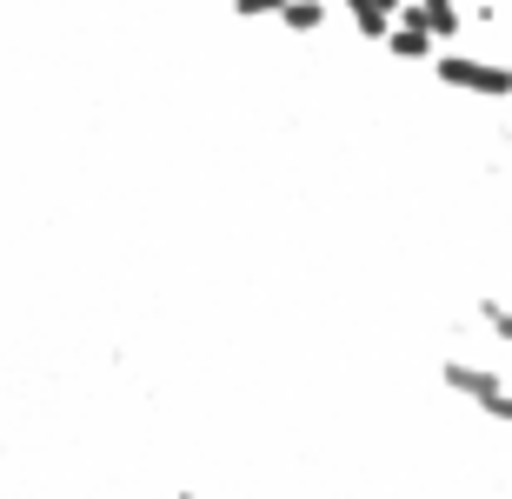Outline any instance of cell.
Segmentation results:
<instances>
[{"label": "cell", "mask_w": 512, "mask_h": 499, "mask_svg": "<svg viewBox=\"0 0 512 499\" xmlns=\"http://www.w3.org/2000/svg\"><path fill=\"white\" fill-rule=\"evenodd\" d=\"M486 420H493V426H512V386H506V393H493V400H486Z\"/></svg>", "instance_id": "cell-8"}, {"label": "cell", "mask_w": 512, "mask_h": 499, "mask_svg": "<svg viewBox=\"0 0 512 499\" xmlns=\"http://www.w3.org/2000/svg\"><path fill=\"white\" fill-rule=\"evenodd\" d=\"M433 80L446 94H473V100H512V60H479V54H453L439 47Z\"/></svg>", "instance_id": "cell-1"}, {"label": "cell", "mask_w": 512, "mask_h": 499, "mask_svg": "<svg viewBox=\"0 0 512 499\" xmlns=\"http://www.w3.org/2000/svg\"><path fill=\"white\" fill-rule=\"evenodd\" d=\"M386 60H406V67H433V60H439V40L426 34V20H419L413 7L393 20V34H386Z\"/></svg>", "instance_id": "cell-2"}, {"label": "cell", "mask_w": 512, "mask_h": 499, "mask_svg": "<svg viewBox=\"0 0 512 499\" xmlns=\"http://www.w3.org/2000/svg\"><path fill=\"white\" fill-rule=\"evenodd\" d=\"M227 14L233 20H280L286 0H227Z\"/></svg>", "instance_id": "cell-7"}, {"label": "cell", "mask_w": 512, "mask_h": 499, "mask_svg": "<svg viewBox=\"0 0 512 499\" xmlns=\"http://www.w3.org/2000/svg\"><path fill=\"white\" fill-rule=\"evenodd\" d=\"M326 20H333V0H286L280 27L293 40H313V34H326Z\"/></svg>", "instance_id": "cell-5"}, {"label": "cell", "mask_w": 512, "mask_h": 499, "mask_svg": "<svg viewBox=\"0 0 512 499\" xmlns=\"http://www.w3.org/2000/svg\"><path fill=\"white\" fill-rule=\"evenodd\" d=\"M346 7V20L360 27V40H380L386 47V34H393V20L406 14V0H340Z\"/></svg>", "instance_id": "cell-3"}, {"label": "cell", "mask_w": 512, "mask_h": 499, "mask_svg": "<svg viewBox=\"0 0 512 499\" xmlns=\"http://www.w3.org/2000/svg\"><path fill=\"white\" fill-rule=\"evenodd\" d=\"M406 7L426 20V34H433V40H459V34H466V7H459V0H406Z\"/></svg>", "instance_id": "cell-4"}, {"label": "cell", "mask_w": 512, "mask_h": 499, "mask_svg": "<svg viewBox=\"0 0 512 499\" xmlns=\"http://www.w3.org/2000/svg\"><path fill=\"white\" fill-rule=\"evenodd\" d=\"M473 320H479L486 333H493L499 346H512V307H506V300H479V307H473Z\"/></svg>", "instance_id": "cell-6"}]
</instances>
